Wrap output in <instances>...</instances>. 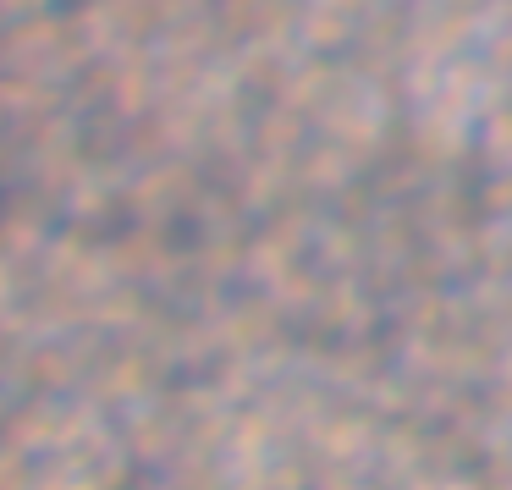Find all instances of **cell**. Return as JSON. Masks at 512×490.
Returning <instances> with one entry per match:
<instances>
[]
</instances>
